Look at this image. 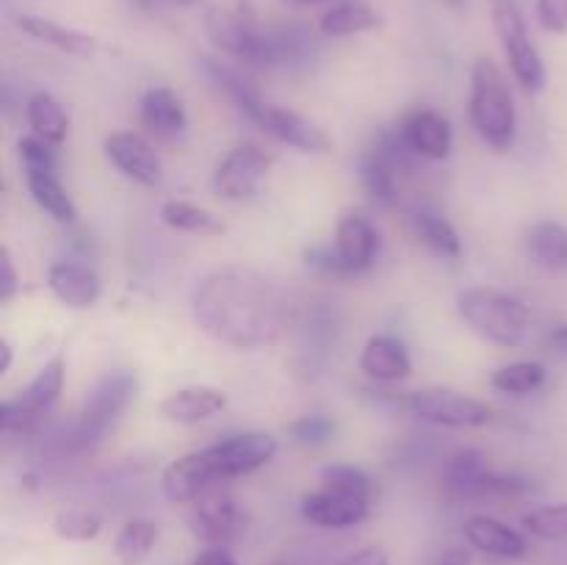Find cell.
<instances>
[{
    "label": "cell",
    "mask_w": 567,
    "mask_h": 565,
    "mask_svg": "<svg viewBox=\"0 0 567 565\" xmlns=\"http://www.w3.org/2000/svg\"><path fill=\"white\" fill-rule=\"evenodd\" d=\"M192 314L199 330L233 349L275 343L291 321L286 291L249 266H221L199 277L192 291Z\"/></svg>",
    "instance_id": "cell-1"
},
{
    "label": "cell",
    "mask_w": 567,
    "mask_h": 565,
    "mask_svg": "<svg viewBox=\"0 0 567 565\" xmlns=\"http://www.w3.org/2000/svg\"><path fill=\"white\" fill-rule=\"evenodd\" d=\"M468 114L471 125L487 147L498 150V153L513 147L515 133H518L515 100L502 66L487 55L476 59L474 70H471Z\"/></svg>",
    "instance_id": "cell-2"
},
{
    "label": "cell",
    "mask_w": 567,
    "mask_h": 565,
    "mask_svg": "<svg viewBox=\"0 0 567 565\" xmlns=\"http://www.w3.org/2000/svg\"><path fill=\"white\" fill-rule=\"evenodd\" d=\"M457 310L465 325L485 341L498 347H524L532 338V314L520 299L498 288H465L457 299Z\"/></svg>",
    "instance_id": "cell-3"
},
{
    "label": "cell",
    "mask_w": 567,
    "mask_h": 565,
    "mask_svg": "<svg viewBox=\"0 0 567 565\" xmlns=\"http://www.w3.org/2000/svg\"><path fill=\"white\" fill-rule=\"evenodd\" d=\"M136 399V377L131 371H109L94 382L92 391L83 399L78 419L70 427L72 449H92L94 443L109 435L111 427L122 419L131 402Z\"/></svg>",
    "instance_id": "cell-4"
},
{
    "label": "cell",
    "mask_w": 567,
    "mask_h": 565,
    "mask_svg": "<svg viewBox=\"0 0 567 565\" xmlns=\"http://www.w3.org/2000/svg\"><path fill=\"white\" fill-rule=\"evenodd\" d=\"M205 33L221 53L249 66H280L275 28H264L247 9H210Z\"/></svg>",
    "instance_id": "cell-5"
},
{
    "label": "cell",
    "mask_w": 567,
    "mask_h": 565,
    "mask_svg": "<svg viewBox=\"0 0 567 565\" xmlns=\"http://www.w3.org/2000/svg\"><path fill=\"white\" fill-rule=\"evenodd\" d=\"M443 491L452 502H493L524 491V482L491 471L480 449H460L443 465Z\"/></svg>",
    "instance_id": "cell-6"
},
{
    "label": "cell",
    "mask_w": 567,
    "mask_h": 565,
    "mask_svg": "<svg viewBox=\"0 0 567 565\" xmlns=\"http://www.w3.org/2000/svg\"><path fill=\"white\" fill-rule=\"evenodd\" d=\"M17 150H20V161L22 170H25V183L33 203H37L44 214L53 216L55 222H64V225L66 222H75V203H72L66 188L61 186L59 175H55L53 144L42 142V138L31 133V136L20 138Z\"/></svg>",
    "instance_id": "cell-7"
},
{
    "label": "cell",
    "mask_w": 567,
    "mask_h": 565,
    "mask_svg": "<svg viewBox=\"0 0 567 565\" xmlns=\"http://www.w3.org/2000/svg\"><path fill=\"white\" fill-rule=\"evenodd\" d=\"M493 28L502 39L515 81L529 94L543 92L546 89V64H543L535 42L529 39L524 14L515 6V0H493Z\"/></svg>",
    "instance_id": "cell-8"
},
{
    "label": "cell",
    "mask_w": 567,
    "mask_h": 565,
    "mask_svg": "<svg viewBox=\"0 0 567 565\" xmlns=\"http://www.w3.org/2000/svg\"><path fill=\"white\" fill-rule=\"evenodd\" d=\"M66 363L64 355L50 358L42 369L37 371L25 391L17 393L14 399H6L0 404V430L3 432H31L39 421L48 415V410L59 402L64 391Z\"/></svg>",
    "instance_id": "cell-9"
},
{
    "label": "cell",
    "mask_w": 567,
    "mask_h": 565,
    "mask_svg": "<svg viewBox=\"0 0 567 565\" xmlns=\"http://www.w3.org/2000/svg\"><path fill=\"white\" fill-rule=\"evenodd\" d=\"M404 408L415 415V419L426 421V424L437 427H454V430H465V427H485L493 421L491 404L480 402L465 393L449 391V388H424V391H413L404 399Z\"/></svg>",
    "instance_id": "cell-10"
},
{
    "label": "cell",
    "mask_w": 567,
    "mask_h": 565,
    "mask_svg": "<svg viewBox=\"0 0 567 565\" xmlns=\"http://www.w3.org/2000/svg\"><path fill=\"white\" fill-rule=\"evenodd\" d=\"M271 166H275V158L258 142H241L216 166L214 188L219 192V197L233 199V203L252 199L258 197Z\"/></svg>",
    "instance_id": "cell-11"
},
{
    "label": "cell",
    "mask_w": 567,
    "mask_h": 565,
    "mask_svg": "<svg viewBox=\"0 0 567 565\" xmlns=\"http://www.w3.org/2000/svg\"><path fill=\"white\" fill-rule=\"evenodd\" d=\"M244 526H247V515L227 493L208 491L197 502H192V510H188V530L205 546L225 548L241 535Z\"/></svg>",
    "instance_id": "cell-12"
},
{
    "label": "cell",
    "mask_w": 567,
    "mask_h": 565,
    "mask_svg": "<svg viewBox=\"0 0 567 565\" xmlns=\"http://www.w3.org/2000/svg\"><path fill=\"white\" fill-rule=\"evenodd\" d=\"M221 482L219 465H216L214 449L205 446L197 452H188L166 465L161 476V491L172 504H192L208 491H214Z\"/></svg>",
    "instance_id": "cell-13"
},
{
    "label": "cell",
    "mask_w": 567,
    "mask_h": 565,
    "mask_svg": "<svg viewBox=\"0 0 567 565\" xmlns=\"http://www.w3.org/2000/svg\"><path fill=\"white\" fill-rule=\"evenodd\" d=\"M399 142L404 150L426 161H443L452 155V122L435 109H415L399 125Z\"/></svg>",
    "instance_id": "cell-14"
},
{
    "label": "cell",
    "mask_w": 567,
    "mask_h": 565,
    "mask_svg": "<svg viewBox=\"0 0 567 565\" xmlns=\"http://www.w3.org/2000/svg\"><path fill=\"white\" fill-rule=\"evenodd\" d=\"M252 122H258L269 136L288 144V147L299 150V153H327V150L332 147L324 127L310 122L308 116H302L299 111L282 109V105L264 103V109L258 111V116H255Z\"/></svg>",
    "instance_id": "cell-15"
},
{
    "label": "cell",
    "mask_w": 567,
    "mask_h": 565,
    "mask_svg": "<svg viewBox=\"0 0 567 565\" xmlns=\"http://www.w3.org/2000/svg\"><path fill=\"white\" fill-rule=\"evenodd\" d=\"M210 449H214L221 480H233V476L252 474V471L271 463L277 454V438L269 432H241V435H233L227 441L210 443Z\"/></svg>",
    "instance_id": "cell-16"
},
{
    "label": "cell",
    "mask_w": 567,
    "mask_h": 565,
    "mask_svg": "<svg viewBox=\"0 0 567 565\" xmlns=\"http://www.w3.org/2000/svg\"><path fill=\"white\" fill-rule=\"evenodd\" d=\"M105 155H109L111 164H114L122 175L131 177L133 183L158 186V183L164 181V166H161L158 153H155L153 144L144 136H138V133H111V136L105 138Z\"/></svg>",
    "instance_id": "cell-17"
},
{
    "label": "cell",
    "mask_w": 567,
    "mask_h": 565,
    "mask_svg": "<svg viewBox=\"0 0 567 565\" xmlns=\"http://www.w3.org/2000/svg\"><path fill=\"white\" fill-rule=\"evenodd\" d=\"M371 502L363 496L336 491V487H321V491L305 493L302 515L313 526L321 530H349L369 518Z\"/></svg>",
    "instance_id": "cell-18"
},
{
    "label": "cell",
    "mask_w": 567,
    "mask_h": 565,
    "mask_svg": "<svg viewBox=\"0 0 567 565\" xmlns=\"http://www.w3.org/2000/svg\"><path fill=\"white\" fill-rule=\"evenodd\" d=\"M402 142L396 138H382L374 147H369L360 158V183L369 192L371 199L380 205H393L399 199V155Z\"/></svg>",
    "instance_id": "cell-19"
},
{
    "label": "cell",
    "mask_w": 567,
    "mask_h": 565,
    "mask_svg": "<svg viewBox=\"0 0 567 565\" xmlns=\"http://www.w3.org/2000/svg\"><path fill=\"white\" fill-rule=\"evenodd\" d=\"M332 247H336L338 258H341L347 277H358L374 266L380 238H377L374 225H371L365 216L347 214L338 222L336 244H332Z\"/></svg>",
    "instance_id": "cell-20"
},
{
    "label": "cell",
    "mask_w": 567,
    "mask_h": 565,
    "mask_svg": "<svg viewBox=\"0 0 567 565\" xmlns=\"http://www.w3.org/2000/svg\"><path fill=\"white\" fill-rule=\"evenodd\" d=\"M48 288L61 305L72 310H86L103 294L97 271L75 260H55L48 269Z\"/></svg>",
    "instance_id": "cell-21"
},
{
    "label": "cell",
    "mask_w": 567,
    "mask_h": 565,
    "mask_svg": "<svg viewBox=\"0 0 567 565\" xmlns=\"http://www.w3.org/2000/svg\"><path fill=\"white\" fill-rule=\"evenodd\" d=\"M463 535L476 552L491 554L502 559H518L526 554V537L518 530L507 526L504 521L491 518V515H471L463 524Z\"/></svg>",
    "instance_id": "cell-22"
},
{
    "label": "cell",
    "mask_w": 567,
    "mask_h": 565,
    "mask_svg": "<svg viewBox=\"0 0 567 565\" xmlns=\"http://www.w3.org/2000/svg\"><path fill=\"white\" fill-rule=\"evenodd\" d=\"M225 408L227 393L214 386L181 388V391L169 393V397L158 404L161 415H164L166 421H175V424H199V421L221 413Z\"/></svg>",
    "instance_id": "cell-23"
},
{
    "label": "cell",
    "mask_w": 567,
    "mask_h": 565,
    "mask_svg": "<svg viewBox=\"0 0 567 565\" xmlns=\"http://www.w3.org/2000/svg\"><path fill=\"white\" fill-rule=\"evenodd\" d=\"M360 371L377 382H399L408 380L413 363L399 338L374 336L360 352Z\"/></svg>",
    "instance_id": "cell-24"
},
{
    "label": "cell",
    "mask_w": 567,
    "mask_h": 565,
    "mask_svg": "<svg viewBox=\"0 0 567 565\" xmlns=\"http://www.w3.org/2000/svg\"><path fill=\"white\" fill-rule=\"evenodd\" d=\"M138 114H142L144 127L161 138H177L186 131V109L181 97L166 86L144 89L138 100Z\"/></svg>",
    "instance_id": "cell-25"
},
{
    "label": "cell",
    "mask_w": 567,
    "mask_h": 565,
    "mask_svg": "<svg viewBox=\"0 0 567 565\" xmlns=\"http://www.w3.org/2000/svg\"><path fill=\"white\" fill-rule=\"evenodd\" d=\"M17 28H20L22 33H28L31 39H37V42L50 44V48L61 50V53L81 55V59H86V55H92L94 50H97V39L78 31V28L48 20V17L17 14Z\"/></svg>",
    "instance_id": "cell-26"
},
{
    "label": "cell",
    "mask_w": 567,
    "mask_h": 565,
    "mask_svg": "<svg viewBox=\"0 0 567 565\" xmlns=\"http://www.w3.org/2000/svg\"><path fill=\"white\" fill-rule=\"evenodd\" d=\"M526 253L532 264L546 271L567 269V227L559 222H537L526 233Z\"/></svg>",
    "instance_id": "cell-27"
},
{
    "label": "cell",
    "mask_w": 567,
    "mask_h": 565,
    "mask_svg": "<svg viewBox=\"0 0 567 565\" xmlns=\"http://www.w3.org/2000/svg\"><path fill=\"white\" fill-rule=\"evenodd\" d=\"M377 25H380V14L369 3H363V0L332 3L319 20V31L330 39L354 37V33H365Z\"/></svg>",
    "instance_id": "cell-28"
},
{
    "label": "cell",
    "mask_w": 567,
    "mask_h": 565,
    "mask_svg": "<svg viewBox=\"0 0 567 565\" xmlns=\"http://www.w3.org/2000/svg\"><path fill=\"white\" fill-rule=\"evenodd\" d=\"M161 222L172 230L188 233V236L214 238L225 233V222L219 216L210 214L208 208L186 203V199H169V203L161 205Z\"/></svg>",
    "instance_id": "cell-29"
},
{
    "label": "cell",
    "mask_w": 567,
    "mask_h": 565,
    "mask_svg": "<svg viewBox=\"0 0 567 565\" xmlns=\"http://www.w3.org/2000/svg\"><path fill=\"white\" fill-rule=\"evenodd\" d=\"M28 125H31L33 136H39L48 144H61L70 131V116H66L64 105L53 97L50 92L31 94L25 103Z\"/></svg>",
    "instance_id": "cell-30"
},
{
    "label": "cell",
    "mask_w": 567,
    "mask_h": 565,
    "mask_svg": "<svg viewBox=\"0 0 567 565\" xmlns=\"http://www.w3.org/2000/svg\"><path fill=\"white\" fill-rule=\"evenodd\" d=\"M410 225H413L419 242L430 247L437 258H460V253H463V242H460L457 230L446 216L421 208L410 216Z\"/></svg>",
    "instance_id": "cell-31"
},
{
    "label": "cell",
    "mask_w": 567,
    "mask_h": 565,
    "mask_svg": "<svg viewBox=\"0 0 567 565\" xmlns=\"http://www.w3.org/2000/svg\"><path fill=\"white\" fill-rule=\"evenodd\" d=\"M203 66H205V72L210 75V81H214L219 89H225V92L233 97V103H236L238 109L249 116V120H255V116H258V111L264 109V100H260V94L255 92L252 83L244 78L241 70H236V66L225 64V61H216V59H203Z\"/></svg>",
    "instance_id": "cell-32"
},
{
    "label": "cell",
    "mask_w": 567,
    "mask_h": 565,
    "mask_svg": "<svg viewBox=\"0 0 567 565\" xmlns=\"http://www.w3.org/2000/svg\"><path fill=\"white\" fill-rule=\"evenodd\" d=\"M546 382V366L537 360H515V363L502 366L493 371L491 386L502 393H513V397H526L543 388Z\"/></svg>",
    "instance_id": "cell-33"
},
{
    "label": "cell",
    "mask_w": 567,
    "mask_h": 565,
    "mask_svg": "<svg viewBox=\"0 0 567 565\" xmlns=\"http://www.w3.org/2000/svg\"><path fill=\"white\" fill-rule=\"evenodd\" d=\"M155 541H158V526H155L153 521L133 518L127 521L120 530V535H116L114 552L116 557L122 559V565H136L153 552Z\"/></svg>",
    "instance_id": "cell-34"
},
{
    "label": "cell",
    "mask_w": 567,
    "mask_h": 565,
    "mask_svg": "<svg viewBox=\"0 0 567 565\" xmlns=\"http://www.w3.org/2000/svg\"><path fill=\"white\" fill-rule=\"evenodd\" d=\"M524 530L537 541H565L567 537V504H546L524 515Z\"/></svg>",
    "instance_id": "cell-35"
},
{
    "label": "cell",
    "mask_w": 567,
    "mask_h": 565,
    "mask_svg": "<svg viewBox=\"0 0 567 565\" xmlns=\"http://www.w3.org/2000/svg\"><path fill=\"white\" fill-rule=\"evenodd\" d=\"M321 480H324V487H336V491L352 493V496H363L369 502L374 496V482L358 465L332 463L327 469H321Z\"/></svg>",
    "instance_id": "cell-36"
},
{
    "label": "cell",
    "mask_w": 567,
    "mask_h": 565,
    "mask_svg": "<svg viewBox=\"0 0 567 565\" xmlns=\"http://www.w3.org/2000/svg\"><path fill=\"white\" fill-rule=\"evenodd\" d=\"M53 530L64 541H94L103 530V521L89 510H61L53 518Z\"/></svg>",
    "instance_id": "cell-37"
},
{
    "label": "cell",
    "mask_w": 567,
    "mask_h": 565,
    "mask_svg": "<svg viewBox=\"0 0 567 565\" xmlns=\"http://www.w3.org/2000/svg\"><path fill=\"white\" fill-rule=\"evenodd\" d=\"M288 435L297 443H302V446H321V443H327L336 435V424H332V419L319 413L302 415L293 424H288Z\"/></svg>",
    "instance_id": "cell-38"
},
{
    "label": "cell",
    "mask_w": 567,
    "mask_h": 565,
    "mask_svg": "<svg viewBox=\"0 0 567 565\" xmlns=\"http://www.w3.org/2000/svg\"><path fill=\"white\" fill-rule=\"evenodd\" d=\"M537 20L546 31H567V0H537Z\"/></svg>",
    "instance_id": "cell-39"
},
{
    "label": "cell",
    "mask_w": 567,
    "mask_h": 565,
    "mask_svg": "<svg viewBox=\"0 0 567 565\" xmlns=\"http://www.w3.org/2000/svg\"><path fill=\"white\" fill-rule=\"evenodd\" d=\"M20 288V275L14 269V260H11L9 249H0V302H9L11 297Z\"/></svg>",
    "instance_id": "cell-40"
},
{
    "label": "cell",
    "mask_w": 567,
    "mask_h": 565,
    "mask_svg": "<svg viewBox=\"0 0 567 565\" xmlns=\"http://www.w3.org/2000/svg\"><path fill=\"white\" fill-rule=\"evenodd\" d=\"M338 565H391V559H388V554L382 552L380 546H365L360 548V552L349 554V557L341 559Z\"/></svg>",
    "instance_id": "cell-41"
},
{
    "label": "cell",
    "mask_w": 567,
    "mask_h": 565,
    "mask_svg": "<svg viewBox=\"0 0 567 565\" xmlns=\"http://www.w3.org/2000/svg\"><path fill=\"white\" fill-rule=\"evenodd\" d=\"M192 565H238V563L225 552V548L208 546L205 552H199L197 557H194Z\"/></svg>",
    "instance_id": "cell-42"
},
{
    "label": "cell",
    "mask_w": 567,
    "mask_h": 565,
    "mask_svg": "<svg viewBox=\"0 0 567 565\" xmlns=\"http://www.w3.org/2000/svg\"><path fill=\"white\" fill-rule=\"evenodd\" d=\"M548 347H551L557 355H565L567 358V325L554 327V330L548 332Z\"/></svg>",
    "instance_id": "cell-43"
},
{
    "label": "cell",
    "mask_w": 567,
    "mask_h": 565,
    "mask_svg": "<svg viewBox=\"0 0 567 565\" xmlns=\"http://www.w3.org/2000/svg\"><path fill=\"white\" fill-rule=\"evenodd\" d=\"M435 565H471V557L463 548H449V552H443L441 557L435 559Z\"/></svg>",
    "instance_id": "cell-44"
},
{
    "label": "cell",
    "mask_w": 567,
    "mask_h": 565,
    "mask_svg": "<svg viewBox=\"0 0 567 565\" xmlns=\"http://www.w3.org/2000/svg\"><path fill=\"white\" fill-rule=\"evenodd\" d=\"M11 360H14V355H11V347L6 338H0V374H6V371L11 369Z\"/></svg>",
    "instance_id": "cell-45"
},
{
    "label": "cell",
    "mask_w": 567,
    "mask_h": 565,
    "mask_svg": "<svg viewBox=\"0 0 567 565\" xmlns=\"http://www.w3.org/2000/svg\"><path fill=\"white\" fill-rule=\"evenodd\" d=\"M293 6H321V3H341V0H288Z\"/></svg>",
    "instance_id": "cell-46"
},
{
    "label": "cell",
    "mask_w": 567,
    "mask_h": 565,
    "mask_svg": "<svg viewBox=\"0 0 567 565\" xmlns=\"http://www.w3.org/2000/svg\"><path fill=\"white\" fill-rule=\"evenodd\" d=\"M133 3H136L138 9H158V6L164 3V0H133Z\"/></svg>",
    "instance_id": "cell-47"
},
{
    "label": "cell",
    "mask_w": 567,
    "mask_h": 565,
    "mask_svg": "<svg viewBox=\"0 0 567 565\" xmlns=\"http://www.w3.org/2000/svg\"><path fill=\"white\" fill-rule=\"evenodd\" d=\"M164 3H175V6H194V3H199V0H164Z\"/></svg>",
    "instance_id": "cell-48"
},
{
    "label": "cell",
    "mask_w": 567,
    "mask_h": 565,
    "mask_svg": "<svg viewBox=\"0 0 567 565\" xmlns=\"http://www.w3.org/2000/svg\"><path fill=\"white\" fill-rule=\"evenodd\" d=\"M271 565H288V563H282V559H277V563H271Z\"/></svg>",
    "instance_id": "cell-49"
},
{
    "label": "cell",
    "mask_w": 567,
    "mask_h": 565,
    "mask_svg": "<svg viewBox=\"0 0 567 565\" xmlns=\"http://www.w3.org/2000/svg\"><path fill=\"white\" fill-rule=\"evenodd\" d=\"M449 3H460V0H449Z\"/></svg>",
    "instance_id": "cell-50"
}]
</instances>
